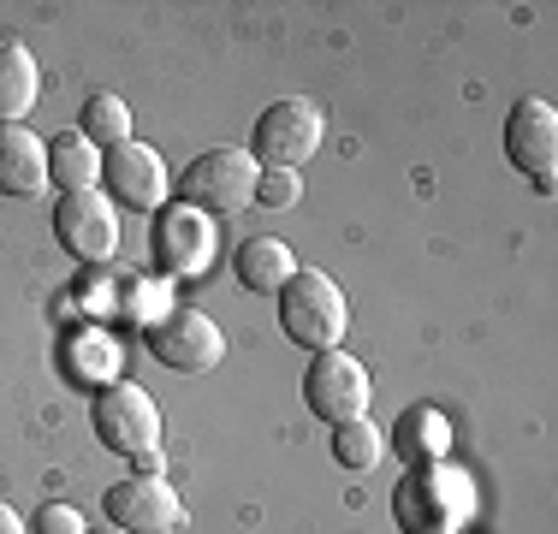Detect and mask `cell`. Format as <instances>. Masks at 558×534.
Listing matches in <instances>:
<instances>
[{
  "instance_id": "cell-1",
  "label": "cell",
  "mask_w": 558,
  "mask_h": 534,
  "mask_svg": "<svg viewBox=\"0 0 558 534\" xmlns=\"http://www.w3.org/2000/svg\"><path fill=\"white\" fill-rule=\"evenodd\" d=\"M392 511L404 534H458L475 517V487L451 463H416L392 493Z\"/></svg>"
},
{
  "instance_id": "cell-2",
  "label": "cell",
  "mask_w": 558,
  "mask_h": 534,
  "mask_svg": "<svg viewBox=\"0 0 558 534\" xmlns=\"http://www.w3.org/2000/svg\"><path fill=\"white\" fill-rule=\"evenodd\" d=\"M279 327L303 351H339L344 327H351V303H344L339 279L322 267H298L279 291Z\"/></svg>"
},
{
  "instance_id": "cell-3",
  "label": "cell",
  "mask_w": 558,
  "mask_h": 534,
  "mask_svg": "<svg viewBox=\"0 0 558 534\" xmlns=\"http://www.w3.org/2000/svg\"><path fill=\"white\" fill-rule=\"evenodd\" d=\"M89 422H96V439L119 458H155L161 451V404H155L143 386L131 380H113L96 392V410H89Z\"/></svg>"
},
{
  "instance_id": "cell-4",
  "label": "cell",
  "mask_w": 558,
  "mask_h": 534,
  "mask_svg": "<svg viewBox=\"0 0 558 534\" xmlns=\"http://www.w3.org/2000/svg\"><path fill=\"white\" fill-rule=\"evenodd\" d=\"M256 179H262L256 155L220 143V149H203L184 167V203L203 208L208 220H215V214H238V208L256 203Z\"/></svg>"
},
{
  "instance_id": "cell-5",
  "label": "cell",
  "mask_w": 558,
  "mask_h": 534,
  "mask_svg": "<svg viewBox=\"0 0 558 534\" xmlns=\"http://www.w3.org/2000/svg\"><path fill=\"white\" fill-rule=\"evenodd\" d=\"M322 137H327V113H322V107H315L310 96H279L274 107H262L250 155H256V167H291V172H298L303 160L322 149Z\"/></svg>"
},
{
  "instance_id": "cell-6",
  "label": "cell",
  "mask_w": 558,
  "mask_h": 534,
  "mask_svg": "<svg viewBox=\"0 0 558 534\" xmlns=\"http://www.w3.org/2000/svg\"><path fill=\"white\" fill-rule=\"evenodd\" d=\"M368 398H375V386H368V368L351 351H315L310 374H303L310 416H322L327 427L356 422V416H368Z\"/></svg>"
},
{
  "instance_id": "cell-7",
  "label": "cell",
  "mask_w": 558,
  "mask_h": 534,
  "mask_svg": "<svg viewBox=\"0 0 558 534\" xmlns=\"http://www.w3.org/2000/svg\"><path fill=\"white\" fill-rule=\"evenodd\" d=\"M54 232L84 267H108L119 256V203L101 191H65L54 203Z\"/></svg>"
},
{
  "instance_id": "cell-8",
  "label": "cell",
  "mask_w": 558,
  "mask_h": 534,
  "mask_svg": "<svg viewBox=\"0 0 558 534\" xmlns=\"http://www.w3.org/2000/svg\"><path fill=\"white\" fill-rule=\"evenodd\" d=\"M149 351L161 356L172 374H208L226 356V332L215 315L191 310V303H172V310L149 327Z\"/></svg>"
},
{
  "instance_id": "cell-9",
  "label": "cell",
  "mask_w": 558,
  "mask_h": 534,
  "mask_svg": "<svg viewBox=\"0 0 558 534\" xmlns=\"http://www.w3.org/2000/svg\"><path fill=\"white\" fill-rule=\"evenodd\" d=\"M101 179H108V196H113V203L143 208V214L167 208V191H172V172H167L161 149H155V143H137V137L101 155Z\"/></svg>"
},
{
  "instance_id": "cell-10",
  "label": "cell",
  "mask_w": 558,
  "mask_h": 534,
  "mask_svg": "<svg viewBox=\"0 0 558 534\" xmlns=\"http://www.w3.org/2000/svg\"><path fill=\"white\" fill-rule=\"evenodd\" d=\"M505 155L553 196V160H558V107L547 96H523L505 119Z\"/></svg>"
},
{
  "instance_id": "cell-11",
  "label": "cell",
  "mask_w": 558,
  "mask_h": 534,
  "mask_svg": "<svg viewBox=\"0 0 558 534\" xmlns=\"http://www.w3.org/2000/svg\"><path fill=\"white\" fill-rule=\"evenodd\" d=\"M108 523L125 534H172L184 523V499L167 475H131L108 487Z\"/></svg>"
},
{
  "instance_id": "cell-12",
  "label": "cell",
  "mask_w": 558,
  "mask_h": 534,
  "mask_svg": "<svg viewBox=\"0 0 558 534\" xmlns=\"http://www.w3.org/2000/svg\"><path fill=\"white\" fill-rule=\"evenodd\" d=\"M215 250H220V238H215V220L203 208H191V203L161 208V220H155V256H161L167 274H179V279L208 274Z\"/></svg>"
},
{
  "instance_id": "cell-13",
  "label": "cell",
  "mask_w": 558,
  "mask_h": 534,
  "mask_svg": "<svg viewBox=\"0 0 558 534\" xmlns=\"http://www.w3.org/2000/svg\"><path fill=\"white\" fill-rule=\"evenodd\" d=\"M48 191V143L31 125H0V196Z\"/></svg>"
},
{
  "instance_id": "cell-14",
  "label": "cell",
  "mask_w": 558,
  "mask_h": 534,
  "mask_svg": "<svg viewBox=\"0 0 558 534\" xmlns=\"http://www.w3.org/2000/svg\"><path fill=\"white\" fill-rule=\"evenodd\" d=\"M232 267H238V286L244 291H262V298H274V291H286V279L298 274V250L286 244V238H244V244L232 250Z\"/></svg>"
},
{
  "instance_id": "cell-15",
  "label": "cell",
  "mask_w": 558,
  "mask_h": 534,
  "mask_svg": "<svg viewBox=\"0 0 558 534\" xmlns=\"http://www.w3.org/2000/svg\"><path fill=\"white\" fill-rule=\"evenodd\" d=\"M387 446L404 451L410 470H416V463H446V451H451V422H446V410H434V404H410L404 416L392 422Z\"/></svg>"
},
{
  "instance_id": "cell-16",
  "label": "cell",
  "mask_w": 558,
  "mask_h": 534,
  "mask_svg": "<svg viewBox=\"0 0 558 534\" xmlns=\"http://www.w3.org/2000/svg\"><path fill=\"white\" fill-rule=\"evenodd\" d=\"M43 96V65L24 43H0V125H24Z\"/></svg>"
},
{
  "instance_id": "cell-17",
  "label": "cell",
  "mask_w": 558,
  "mask_h": 534,
  "mask_svg": "<svg viewBox=\"0 0 558 534\" xmlns=\"http://www.w3.org/2000/svg\"><path fill=\"white\" fill-rule=\"evenodd\" d=\"M96 179H101V149L84 131L48 137V184H60V191H96Z\"/></svg>"
},
{
  "instance_id": "cell-18",
  "label": "cell",
  "mask_w": 558,
  "mask_h": 534,
  "mask_svg": "<svg viewBox=\"0 0 558 534\" xmlns=\"http://www.w3.org/2000/svg\"><path fill=\"white\" fill-rule=\"evenodd\" d=\"M84 131L96 149H119V143H131V107L113 96V89H96V96L84 101Z\"/></svg>"
},
{
  "instance_id": "cell-19",
  "label": "cell",
  "mask_w": 558,
  "mask_h": 534,
  "mask_svg": "<svg viewBox=\"0 0 558 534\" xmlns=\"http://www.w3.org/2000/svg\"><path fill=\"white\" fill-rule=\"evenodd\" d=\"M380 451H387V434H380V422L356 416V422H339V427H333V458L344 463V470H356V475L375 470Z\"/></svg>"
},
{
  "instance_id": "cell-20",
  "label": "cell",
  "mask_w": 558,
  "mask_h": 534,
  "mask_svg": "<svg viewBox=\"0 0 558 534\" xmlns=\"http://www.w3.org/2000/svg\"><path fill=\"white\" fill-rule=\"evenodd\" d=\"M256 203H262V208H298V203H303V179H298L291 167H262Z\"/></svg>"
},
{
  "instance_id": "cell-21",
  "label": "cell",
  "mask_w": 558,
  "mask_h": 534,
  "mask_svg": "<svg viewBox=\"0 0 558 534\" xmlns=\"http://www.w3.org/2000/svg\"><path fill=\"white\" fill-rule=\"evenodd\" d=\"M89 523H84V511H77V505H43V511H36V534H84Z\"/></svg>"
},
{
  "instance_id": "cell-22",
  "label": "cell",
  "mask_w": 558,
  "mask_h": 534,
  "mask_svg": "<svg viewBox=\"0 0 558 534\" xmlns=\"http://www.w3.org/2000/svg\"><path fill=\"white\" fill-rule=\"evenodd\" d=\"M0 534H31V529H24V517L12 511V505H0Z\"/></svg>"
},
{
  "instance_id": "cell-23",
  "label": "cell",
  "mask_w": 558,
  "mask_h": 534,
  "mask_svg": "<svg viewBox=\"0 0 558 534\" xmlns=\"http://www.w3.org/2000/svg\"><path fill=\"white\" fill-rule=\"evenodd\" d=\"M84 534H125V529H113V523H108V529H84Z\"/></svg>"
}]
</instances>
